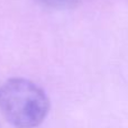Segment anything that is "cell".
Wrapping results in <instances>:
<instances>
[{"instance_id":"1","label":"cell","mask_w":128,"mask_h":128,"mask_svg":"<svg viewBox=\"0 0 128 128\" xmlns=\"http://www.w3.org/2000/svg\"><path fill=\"white\" fill-rule=\"evenodd\" d=\"M0 111L14 127L34 128L46 118L50 100L33 81L11 78L0 84Z\"/></svg>"},{"instance_id":"2","label":"cell","mask_w":128,"mask_h":128,"mask_svg":"<svg viewBox=\"0 0 128 128\" xmlns=\"http://www.w3.org/2000/svg\"><path fill=\"white\" fill-rule=\"evenodd\" d=\"M38 2L48 8L54 9H65L75 6L79 0H37Z\"/></svg>"}]
</instances>
